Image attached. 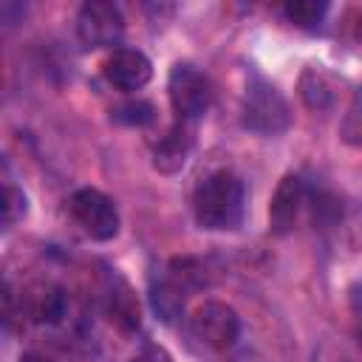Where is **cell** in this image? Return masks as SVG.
<instances>
[{
  "mask_svg": "<svg viewBox=\"0 0 362 362\" xmlns=\"http://www.w3.org/2000/svg\"><path fill=\"white\" fill-rule=\"evenodd\" d=\"M195 223L206 232L238 229L246 218V187L232 170L209 173L192 192Z\"/></svg>",
  "mask_w": 362,
  "mask_h": 362,
  "instance_id": "cell-1",
  "label": "cell"
},
{
  "mask_svg": "<svg viewBox=\"0 0 362 362\" xmlns=\"http://www.w3.org/2000/svg\"><path fill=\"white\" fill-rule=\"evenodd\" d=\"M240 122L257 136H280L291 127V107L286 96L260 74H252L243 93Z\"/></svg>",
  "mask_w": 362,
  "mask_h": 362,
  "instance_id": "cell-2",
  "label": "cell"
},
{
  "mask_svg": "<svg viewBox=\"0 0 362 362\" xmlns=\"http://www.w3.org/2000/svg\"><path fill=\"white\" fill-rule=\"evenodd\" d=\"M167 96L178 122H198L212 105V85L192 62H175L167 76Z\"/></svg>",
  "mask_w": 362,
  "mask_h": 362,
  "instance_id": "cell-3",
  "label": "cell"
},
{
  "mask_svg": "<svg viewBox=\"0 0 362 362\" xmlns=\"http://www.w3.org/2000/svg\"><path fill=\"white\" fill-rule=\"evenodd\" d=\"M68 212L74 218V223L99 243H107L119 235V209L113 204V198H107L102 189L96 187H82L68 198Z\"/></svg>",
  "mask_w": 362,
  "mask_h": 362,
  "instance_id": "cell-4",
  "label": "cell"
},
{
  "mask_svg": "<svg viewBox=\"0 0 362 362\" xmlns=\"http://www.w3.org/2000/svg\"><path fill=\"white\" fill-rule=\"evenodd\" d=\"M189 331L198 342H204L209 351H229L240 337V317L229 303L221 300H204L189 314Z\"/></svg>",
  "mask_w": 362,
  "mask_h": 362,
  "instance_id": "cell-5",
  "label": "cell"
},
{
  "mask_svg": "<svg viewBox=\"0 0 362 362\" xmlns=\"http://www.w3.org/2000/svg\"><path fill=\"white\" fill-rule=\"evenodd\" d=\"M124 34V17L116 3L107 0H88L79 6L76 14V37L85 48H110L122 40Z\"/></svg>",
  "mask_w": 362,
  "mask_h": 362,
  "instance_id": "cell-6",
  "label": "cell"
},
{
  "mask_svg": "<svg viewBox=\"0 0 362 362\" xmlns=\"http://www.w3.org/2000/svg\"><path fill=\"white\" fill-rule=\"evenodd\" d=\"M102 76L107 79V85H113L122 93H133L141 90L150 79H153V62L144 51L139 48H127L119 45L113 48L105 62H102Z\"/></svg>",
  "mask_w": 362,
  "mask_h": 362,
  "instance_id": "cell-7",
  "label": "cell"
},
{
  "mask_svg": "<svg viewBox=\"0 0 362 362\" xmlns=\"http://www.w3.org/2000/svg\"><path fill=\"white\" fill-rule=\"evenodd\" d=\"M305 201H308V187H305L303 175L286 173L277 181V189L269 201V232L277 238H286L288 232H294Z\"/></svg>",
  "mask_w": 362,
  "mask_h": 362,
  "instance_id": "cell-8",
  "label": "cell"
},
{
  "mask_svg": "<svg viewBox=\"0 0 362 362\" xmlns=\"http://www.w3.org/2000/svg\"><path fill=\"white\" fill-rule=\"evenodd\" d=\"M20 311L40 325H57L68 314V291L54 280H37L20 294Z\"/></svg>",
  "mask_w": 362,
  "mask_h": 362,
  "instance_id": "cell-9",
  "label": "cell"
},
{
  "mask_svg": "<svg viewBox=\"0 0 362 362\" xmlns=\"http://www.w3.org/2000/svg\"><path fill=\"white\" fill-rule=\"evenodd\" d=\"M105 314L110 325H116V331L122 334H136L141 328V300L130 286V280L119 272L110 274L107 294H105Z\"/></svg>",
  "mask_w": 362,
  "mask_h": 362,
  "instance_id": "cell-10",
  "label": "cell"
},
{
  "mask_svg": "<svg viewBox=\"0 0 362 362\" xmlns=\"http://www.w3.org/2000/svg\"><path fill=\"white\" fill-rule=\"evenodd\" d=\"M192 144H195L192 124L175 122L153 144V170L161 173V175H178L187 167V158L192 153Z\"/></svg>",
  "mask_w": 362,
  "mask_h": 362,
  "instance_id": "cell-11",
  "label": "cell"
},
{
  "mask_svg": "<svg viewBox=\"0 0 362 362\" xmlns=\"http://www.w3.org/2000/svg\"><path fill=\"white\" fill-rule=\"evenodd\" d=\"M339 79L322 68V65H305L300 79H297V93L303 99V105L314 113H325L337 105V96H339Z\"/></svg>",
  "mask_w": 362,
  "mask_h": 362,
  "instance_id": "cell-12",
  "label": "cell"
},
{
  "mask_svg": "<svg viewBox=\"0 0 362 362\" xmlns=\"http://www.w3.org/2000/svg\"><path fill=\"white\" fill-rule=\"evenodd\" d=\"M187 294H189V288L170 269L158 280L156 277L150 280V305H153V311L161 322H175L181 317Z\"/></svg>",
  "mask_w": 362,
  "mask_h": 362,
  "instance_id": "cell-13",
  "label": "cell"
},
{
  "mask_svg": "<svg viewBox=\"0 0 362 362\" xmlns=\"http://www.w3.org/2000/svg\"><path fill=\"white\" fill-rule=\"evenodd\" d=\"M283 14L291 25L314 31V28H320V23L328 14V3L325 0H291L283 6Z\"/></svg>",
  "mask_w": 362,
  "mask_h": 362,
  "instance_id": "cell-14",
  "label": "cell"
},
{
  "mask_svg": "<svg viewBox=\"0 0 362 362\" xmlns=\"http://www.w3.org/2000/svg\"><path fill=\"white\" fill-rule=\"evenodd\" d=\"M110 119L116 124H124V127H144L156 119V107L153 102L147 99H130V102H122L110 110Z\"/></svg>",
  "mask_w": 362,
  "mask_h": 362,
  "instance_id": "cell-15",
  "label": "cell"
},
{
  "mask_svg": "<svg viewBox=\"0 0 362 362\" xmlns=\"http://www.w3.org/2000/svg\"><path fill=\"white\" fill-rule=\"evenodd\" d=\"M314 362H362V342L322 339L314 351Z\"/></svg>",
  "mask_w": 362,
  "mask_h": 362,
  "instance_id": "cell-16",
  "label": "cell"
},
{
  "mask_svg": "<svg viewBox=\"0 0 362 362\" xmlns=\"http://www.w3.org/2000/svg\"><path fill=\"white\" fill-rule=\"evenodd\" d=\"M339 139H342L345 144L362 147V85L354 90L351 105H348V110H345V116H342Z\"/></svg>",
  "mask_w": 362,
  "mask_h": 362,
  "instance_id": "cell-17",
  "label": "cell"
},
{
  "mask_svg": "<svg viewBox=\"0 0 362 362\" xmlns=\"http://www.w3.org/2000/svg\"><path fill=\"white\" fill-rule=\"evenodd\" d=\"M28 215V198L23 189H17L11 181H6L3 192V229H14Z\"/></svg>",
  "mask_w": 362,
  "mask_h": 362,
  "instance_id": "cell-18",
  "label": "cell"
},
{
  "mask_svg": "<svg viewBox=\"0 0 362 362\" xmlns=\"http://www.w3.org/2000/svg\"><path fill=\"white\" fill-rule=\"evenodd\" d=\"M337 34H342L351 42H362V3H354V6H348L342 11Z\"/></svg>",
  "mask_w": 362,
  "mask_h": 362,
  "instance_id": "cell-19",
  "label": "cell"
},
{
  "mask_svg": "<svg viewBox=\"0 0 362 362\" xmlns=\"http://www.w3.org/2000/svg\"><path fill=\"white\" fill-rule=\"evenodd\" d=\"M130 362H175V359H173V354H170L164 345L147 342V345H141V348L136 351V356H133Z\"/></svg>",
  "mask_w": 362,
  "mask_h": 362,
  "instance_id": "cell-20",
  "label": "cell"
},
{
  "mask_svg": "<svg viewBox=\"0 0 362 362\" xmlns=\"http://www.w3.org/2000/svg\"><path fill=\"white\" fill-rule=\"evenodd\" d=\"M20 362H51L48 356H42V354H37V351H28V354H23L20 356Z\"/></svg>",
  "mask_w": 362,
  "mask_h": 362,
  "instance_id": "cell-21",
  "label": "cell"
}]
</instances>
